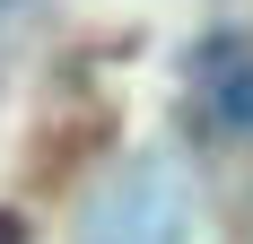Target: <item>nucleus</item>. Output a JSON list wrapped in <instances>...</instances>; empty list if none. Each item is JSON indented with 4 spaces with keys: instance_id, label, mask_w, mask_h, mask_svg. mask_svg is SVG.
<instances>
[{
    "instance_id": "nucleus-1",
    "label": "nucleus",
    "mask_w": 253,
    "mask_h": 244,
    "mask_svg": "<svg viewBox=\"0 0 253 244\" xmlns=\"http://www.w3.org/2000/svg\"><path fill=\"white\" fill-rule=\"evenodd\" d=\"M201 87H210L227 131H253V52L245 44H210L201 52Z\"/></svg>"
},
{
    "instance_id": "nucleus-2",
    "label": "nucleus",
    "mask_w": 253,
    "mask_h": 244,
    "mask_svg": "<svg viewBox=\"0 0 253 244\" xmlns=\"http://www.w3.org/2000/svg\"><path fill=\"white\" fill-rule=\"evenodd\" d=\"M0 244H26V227H18V218H9V209H0Z\"/></svg>"
}]
</instances>
